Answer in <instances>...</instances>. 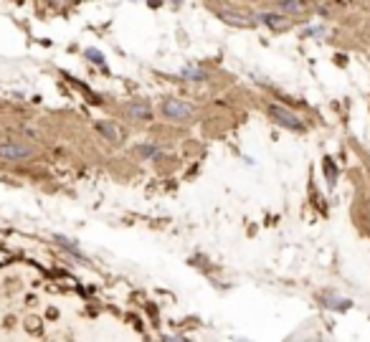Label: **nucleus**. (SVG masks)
Wrapping results in <instances>:
<instances>
[{"label": "nucleus", "instance_id": "f257e3e1", "mask_svg": "<svg viewBox=\"0 0 370 342\" xmlns=\"http://www.w3.org/2000/svg\"><path fill=\"white\" fill-rule=\"evenodd\" d=\"M269 114H272V117H274L282 127H287V130H294V132L304 130L302 119L297 117L294 112H289V109H284V107H279V104H272V107H269Z\"/></svg>", "mask_w": 370, "mask_h": 342}, {"label": "nucleus", "instance_id": "f03ea898", "mask_svg": "<svg viewBox=\"0 0 370 342\" xmlns=\"http://www.w3.org/2000/svg\"><path fill=\"white\" fill-rule=\"evenodd\" d=\"M31 155H33L31 144H23V142H0V157H5V160H26Z\"/></svg>", "mask_w": 370, "mask_h": 342}, {"label": "nucleus", "instance_id": "7ed1b4c3", "mask_svg": "<svg viewBox=\"0 0 370 342\" xmlns=\"http://www.w3.org/2000/svg\"><path fill=\"white\" fill-rule=\"evenodd\" d=\"M162 114L165 117H172V119H185L193 114V107L185 104V102H178V99H170L162 104Z\"/></svg>", "mask_w": 370, "mask_h": 342}, {"label": "nucleus", "instance_id": "20e7f679", "mask_svg": "<svg viewBox=\"0 0 370 342\" xmlns=\"http://www.w3.org/2000/svg\"><path fill=\"white\" fill-rule=\"evenodd\" d=\"M226 23L236 26V28H246V26H254L256 23V15H249V13H238V10H221L218 13Z\"/></svg>", "mask_w": 370, "mask_h": 342}, {"label": "nucleus", "instance_id": "39448f33", "mask_svg": "<svg viewBox=\"0 0 370 342\" xmlns=\"http://www.w3.org/2000/svg\"><path fill=\"white\" fill-rule=\"evenodd\" d=\"M256 20L264 23V26H272V28H287V26H289V18L277 15V13H259Z\"/></svg>", "mask_w": 370, "mask_h": 342}, {"label": "nucleus", "instance_id": "423d86ee", "mask_svg": "<svg viewBox=\"0 0 370 342\" xmlns=\"http://www.w3.org/2000/svg\"><path fill=\"white\" fill-rule=\"evenodd\" d=\"M96 130L107 137V139H112V142H119V139H122V132L117 130V125H114V122H99V125H96Z\"/></svg>", "mask_w": 370, "mask_h": 342}, {"label": "nucleus", "instance_id": "0eeeda50", "mask_svg": "<svg viewBox=\"0 0 370 342\" xmlns=\"http://www.w3.org/2000/svg\"><path fill=\"white\" fill-rule=\"evenodd\" d=\"M325 304H332V309H350V302L348 299H340V297H335V294H325Z\"/></svg>", "mask_w": 370, "mask_h": 342}, {"label": "nucleus", "instance_id": "6e6552de", "mask_svg": "<svg viewBox=\"0 0 370 342\" xmlns=\"http://www.w3.org/2000/svg\"><path fill=\"white\" fill-rule=\"evenodd\" d=\"M84 56H86V59H91V61H94L96 66H104V64H107L104 54H99L96 48H86V51H84Z\"/></svg>", "mask_w": 370, "mask_h": 342}, {"label": "nucleus", "instance_id": "1a4fd4ad", "mask_svg": "<svg viewBox=\"0 0 370 342\" xmlns=\"http://www.w3.org/2000/svg\"><path fill=\"white\" fill-rule=\"evenodd\" d=\"M130 114H135V117H150V107L147 104H132L130 107Z\"/></svg>", "mask_w": 370, "mask_h": 342}, {"label": "nucleus", "instance_id": "9d476101", "mask_svg": "<svg viewBox=\"0 0 370 342\" xmlns=\"http://www.w3.org/2000/svg\"><path fill=\"white\" fill-rule=\"evenodd\" d=\"M325 175H330V185H335L337 170H335V162H332V160H325Z\"/></svg>", "mask_w": 370, "mask_h": 342}, {"label": "nucleus", "instance_id": "9b49d317", "mask_svg": "<svg viewBox=\"0 0 370 342\" xmlns=\"http://www.w3.org/2000/svg\"><path fill=\"white\" fill-rule=\"evenodd\" d=\"M56 241H59V243H61V246H64V249L69 251V254H74L76 259H84V254H81V251H76V249H74V243H69L66 238H61V236H56Z\"/></svg>", "mask_w": 370, "mask_h": 342}, {"label": "nucleus", "instance_id": "f8f14e48", "mask_svg": "<svg viewBox=\"0 0 370 342\" xmlns=\"http://www.w3.org/2000/svg\"><path fill=\"white\" fill-rule=\"evenodd\" d=\"M279 8H282V10H289V13H302V5L294 3V0H282Z\"/></svg>", "mask_w": 370, "mask_h": 342}, {"label": "nucleus", "instance_id": "ddd939ff", "mask_svg": "<svg viewBox=\"0 0 370 342\" xmlns=\"http://www.w3.org/2000/svg\"><path fill=\"white\" fill-rule=\"evenodd\" d=\"M183 76H188V79H203L206 74H203L201 68H195V66H185L183 68Z\"/></svg>", "mask_w": 370, "mask_h": 342}, {"label": "nucleus", "instance_id": "4468645a", "mask_svg": "<svg viewBox=\"0 0 370 342\" xmlns=\"http://www.w3.org/2000/svg\"><path fill=\"white\" fill-rule=\"evenodd\" d=\"M140 152H142L145 157H152V155H157V150H155V147H147V144H142V147H140Z\"/></svg>", "mask_w": 370, "mask_h": 342}]
</instances>
